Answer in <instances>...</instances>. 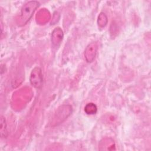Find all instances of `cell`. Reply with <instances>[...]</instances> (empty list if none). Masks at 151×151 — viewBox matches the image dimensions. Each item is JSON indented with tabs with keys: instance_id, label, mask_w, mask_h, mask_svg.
Masks as SVG:
<instances>
[{
	"instance_id": "cell-1",
	"label": "cell",
	"mask_w": 151,
	"mask_h": 151,
	"mask_svg": "<svg viewBox=\"0 0 151 151\" xmlns=\"http://www.w3.org/2000/svg\"><path fill=\"white\" fill-rule=\"evenodd\" d=\"M40 6V3L37 1H30L25 3L21 8L20 20L23 25L26 24L32 18L34 12Z\"/></svg>"
},
{
	"instance_id": "cell-2",
	"label": "cell",
	"mask_w": 151,
	"mask_h": 151,
	"mask_svg": "<svg viewBox=\"0 0 151 151\" xmlns=\"http://www.w3.org/2000/svg\"><path fill=\"white\" fill-rule=\"evenodd\" d=\"M29 81L32 86L40 89L43 83V75L41 68L39 67H34L30 74Z\"/></svg>"
},
{
	"instance_id": "cell-3",
	"label": "cell",
	"mask_w": 151,
	"mask_h": 151,
	"mask_svg": "<svg viewBox=\"0 0 151 151\" xmlns=\"http://www.w3.org/2000/svg\"><path fill=\"white\" fill-rule=\"evenodd\" d=\"M97 52V45L96 42H91L89 44L84 50V58L86 61L88 63H92L96 56Z\"/></svg>"
},
{
	"instance_id": "cell-4",
	"label": "cell",
	"mask_w": 151,
	"mask_h": 151,
	"mask_svg": "<svg viewBox=\"0 0 151 151\" xmlns=\"http://www.w3.org/2000/svg\"><path fill=\"white\" fill-rule=\"evenodd\" d=\"M64 37V33L61 28L56 27L54 29L51 34V42L55 47H58L60 45Z\"/></svg>"
},
{
	"instance_id": "cell-5",
	"label": "cell",
	"mask_w": 151,
	"mask_h": 151,
	"mask_svg": "<svg viewBox=\"0 0 151 151\" xmlns=\"http://www.w3.org/2000/svg\"><path fill=\"white\" fill-rule=\"evenodd\" d=\"M1 125H0V132L2 138L6 137L8 136V131L6 129V123L5 117L3 116H1Z\"/></svg>"
},
{
	"instance_id": "cell-6",
	"label": "cell",
	"mask_w": 151,
	"mask_h": 151,
	"mask_svg": "<svg viewBox=\"0 0 151 151\" xmlns=\"http://www.w3.org/2000/svg\"><path fill=\"white\" fill-rule=\"evenodd\" d=\"M84 111L87 114H95L97 111V107L93 103H88L84 107Z\"/></svg>"
},
{
	"instance_id": "cell-7",
	"label": "cell",
	"mask_w": 151,
	"mask_h": 151,
	"mask_svg": "<svg viewBox=\"0 0 151 151\" xmlns=\"http://www.w3.org/2000/svg\"><path fill=\"white\" fill-rule=\"evenodd\" d=\"M107 16L106 15V14L103 12H101L99 17H98V19H97V24L99 25V26L100 28H103L104 27L106 24H107Z\"/></svg>"
}]
</instances>
